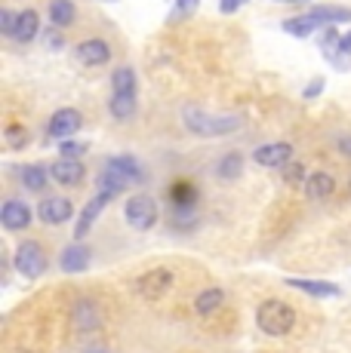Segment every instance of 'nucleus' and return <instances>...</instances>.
I'll return each instance as SVG.
<instances>
[{"label":"nucleus","instance_id":"nucleus-13","mask_svg":"<svg viewBox=\"0 0 351 353\" xmlns=\"http://www.w3.org/2000/svg\"><path fill=\"white\" fill-rule=\"evenodd\" d=\"M74 59H77L80 65H90V68L105 65L108 59H111V46H108L105 40H99V37H90V40H84L80 46H74Z\"/></svg>","mask_w":351,"mask_h":353},{"label":"nucleus","instance_id":"nucleus-27","mask_svg":"<svg viewBox=\"0 0 351 353\" xmlns=\"http://www.w3.org/2000/svg\"><path fill=\"white\" fill-rule=\"evenodd\" d=\"M240 169H244V157L240 154H225V157L219 160V166H216V172H219V179H238Z\"/></svg>","mask_w":351,"mask_h":353},{"label":"nucleus","instance_id":"nucleus-38","mask_svg":"<svg viewBox=\"0 0 351 353\" xmlns=\"http://www.w3.org/2000/svg\"><path fill=\"white\" fill-rule=\"evenodd\" d=\"M278 3H305V0H278Z\"/></svg>","mask_w":351,"mask_h":353},{"label":"nucleus","instance_id":"nucleus-2","mask_svg":"<svg viewBox=\"0 0 351 353\" xmlns=\"http://www.w3.org/2000/svg\"><path fill=\"white\" fill-rule=\"evenodd\" d=\"M256 325H259L265 335L283 338V335H290V329L296 325V310L290 307L287 301L268 298V301H262L259 310H256Z\"/></svg>","mask_w":351,"mask_h":353},{"label":"nucleus","instance_id":"nucleus-3","mask_svg":"<svg viewBox=\"0 0 351 353\" xmlns=\"http://www.w3.org/2000/svg\"><path fill=\"white\" fill-rule=\"evenodd\" d=\"M182 120H185V126L198 135H225V132L240 129L238 114H204V111H194V108H185Z\"/></svg>","mask_w":351,"mask_h":353},{"label":"nucleus","instance_id":"nucleus-36","mask_svg":"<svg viewBox=\"0 0 351 353\" xmlns=\"http://www.w3.org/2000/svg\"><path fill=\"white\" fill-rule=\"evenodd\" d=\"M339 151L345 154V157H351V135H345V139H339Z\"/></svg>","mask_w":351,"mask_h":353},{"label":"nucleus","instance_id":"nucleus-8","mask_svg":"<svg viewBox=\"0 0 351 353\" xmlns=\"http://www.w3.org/2000/svg\"><path fill=\"white\" fill-rule=\"evenodd\" d=\"M80 123H84V117H80L77 108H59L50 117L46 135H50V139H68V135H74L80 129Z\"/></svg>","mask_w":351,"mask_h":353},{"label":"nucleus","instance_id":"nucleus-34","mask_svg":"<svg viewBox=\"0 0 351 353\" xmlns=\"http://www.w3.org/2000/svg\"><path fill=\"white\" fill-rule=\"evenodd\" d=\"M244 3H249V0H219V12H225V16H231V12H238Z\"/></svg>","mask_w":351,"mask_h":353},{"label":"nucleus","instance_id":"nucleus-25","mask_svg":"<svg viewBox=\"0 0 351 353\" xmlns=\"http://www.w3.org/2000/svg\"><path fill=\"white\" fill-rule=\"evenodd\" d=\"M19 179H22V185L28 188V191H44L46 188V169L37 166V163H31V166H25L22 172H19Z\"/></svg>","mask_w":351,"mask_h":353},{"label":"nucleus","instance_id":"nucleus-19","mask_svg":"<svg viewBox=\"0 0 351 353\" xmlns=\"http://www.w3.org/2000/svg\"><path fill=\"white\" fill-rule=\"evenodd\" d=\"M170 203L173 209H198V188L188 181H176L170 185Z\"/></svg>","mask_w":351,"mask_h":353},{"label":"nucleus","instance_id":"nucleus-6","mask_svg":"<svg viewBox=\"0 0 351 353\" xmlns=\"http://www.w3.org/2000/svg\"><path fill=\"white\" fill-rule=\"evenodd\" d=\"M173 283H176L173 270H167V268H151L148 274H142L139 280H136V289H139L142 298H148V301H158V298H164L167 292L173 289Z\"/></svg>","mask_w":351,"mask_h":353},{"label":"nucleus","instance_id":"nucleus-31","mask_svg":"<svg viewBox=\"0 0 351 353\" xmlns=\"http://www.w3.org/2000/svg\"><path fill=\"white\" fill-rule=\"evenodd\" d=\"M62 157H68V160H80L86 154V145H80V141H62Z\"/></svg>","mask_w":351,"mask_h":353},{"label":"nucleus","instance_id":"nucleus-9","mask_svg":"<svg viewBox=\"0 0 351 353\" xmlns=\"http://www.w3.org/2000/svg\"><path fill=\"white\" fill-rule=\"evenodd\" d=\"M37 215L44 225H65V221H71L74 206H71L68 196H46V200L37 206Z\"/></svg>","mask_w":351,"mask_h":353},{"label":"nucleus","instance_id":"nucleus-28","mask_svg":"<svg viewBox=\"0 0 351 353\" xmlns=\"http://www.w3.org/2000/svg\"><path fill=\"white\" fill-rule=\"evenodd\" d=\"M25 141H28V129L19 126V123H10V126H6V145H10L12 151H19Z\"/></svg>","mask_w":351,"mask_h":353},{"label":"nucleus","instance_id":"nucleus-12","mask_svg":"<svg viewBox=\"0 0 351 353\" xmlns=\"http://www.w3.org/2000/svg\"><path fill=\"white\" fill-rule=\"evenodd\" d=\"M111 203V196L108 194H96L90 203L84 206V212H80V219H77V225H74V243H80L86 234H90V228L96 225V219L102 215V209Z\"/></svg>","mask_w":351,"mask_h":353},{"label":"nucleus","instance_id":"nucleus-29","mask_svg":"<svg viewBox=\"0 0 351 353\" xmlns=\"http://www.w3.org/2000/svg\"><path fill=\"white\" fill-rule=\"evenodd\" d=\"M283 181H287V185H299V181H308V179H305V163H287V166H283Z\"/></svg>","mask_w":351,"mask_h":353},{"label":"nucleus","instance_id":"nucleus-10","mask_svg":"<svg viewBox=\"0 0 351 353\" xmlns=\"http://www.w3.org/2000/svg\"><path fill=\"white\" fill-rule=\"evenodd\" d=\"M0 221H3L6 230H25L31 225V206L25 200L10 196V200H3V206H0Z\"/></svg>","mask_w":351,"mask_h":353},{"label":"nucleus","instance_id":"nucleus-7","mask_svg":"<svg viewBox=\"0 0 351 353\" xmlns=\"http://www.w3.org/2000/svg\"><path fill=\"white\" fill-rule=\"evenodd\" d=\"M253 163H259L262 169H283L287 163H293V145H287V141H274V145L256 148Z\"/></svg>","mask_w":351,"mask_h":353},{"label":"nucleus","instance_id":"nucleus-14","mask_svg":"<svg viewBox=\"0 0 351 353\" xmlns=\"http://www.w3.org/2000/svg\"><path fill=\"white\" fill-rule=\"evenodd\" d=\"M283 283H287L290 289L305 292V295H312V298H339L342 295V289L336 286V283H327V280H302V276H287Z\"/></svg>","mask_w":351,"mask_h":353},{"label":"nucleus","instance_id":"nucleus-16","mask_svg":"<svg viewBox=\"0 0 351 353\" xmlns=\"http://www.w3.org/2000/svg\"><path fill=\"white\" fill-rule=\"evenodd\" d=\"M50 175L65 188H74L84 181V163L80 160H68V157H59L56 163L50 166Z\"/></svg>","mask_w":351,"mask_h":353},{"label":"nucleus","instance_id":"nucleus-24","mask_svg":"<svg viewBox=\"0 0 351 353\" xmlns=\"http://www.w3.org/2000/svg\"><path fill=\"white\" fill-rule=\"evenodd\" d=\"M317 28H321V25H317L308 12L305 16H296V19H287V22H283V31L293 34V37H312Z\"/></svg>","mask_w":351,"mask_h":353},{"label":"nucleus","instance_id":"nucleus-37","mask_svg":"<svg viewBox=\"0 0 351 353\" xmlns=\"http://www.w3.org/2000/svg\"><path fill=\"white\" fill-rule=\"evenodd\" d=\"M342 50L351 52V31H348V34H342Z\"/></svg>","mask_w":351,"mask_h":353},{"label":"nucleus","instance_id":"nucleus-22","mask_svg":"<svg viewBox=\"0 0 351 353\" xmlns=\"http://www.w3.org/2000/svg\"><path fill=\"white\" fill-rule=\"evenodd\" d=\"M77 19V10H74L71 0H50V22L56 28H68Z\"/></svg>","mask_w":351,"mask_h":353},{"label":"nucleus","instance_id":"nucleus-23","mask_svg":"<svg viewBox=\"0 0 351 353\" xmlns=\"http://www.w3.org/2000/svg\"><path fill=\"white\" fill-rule=\"evenodd\" d=\"M111 90L114 96H136V71L133 68H117L111 74Z\"/></svg>","mask_w":351,"mask_h":353},{"label":"nucleus","instance_id":"nucleus-18","mask_svg":"<svg viewBox=\"0 0 351 353\" xmlns=\"http://www.w3.org/2000/svg\"><path fill=\"white\" fill-rule=\"evenodd\" d=\"M333 191H336V179L330 172L308 175V181H305V196L308 200H327V196H333Z\"/></svg>","mask_w":351,"mask_h":353},{"label":"nucleus","instance_id":"nucleus-1","mask_svg":"<svg viewBox=\"0 0 351 353\" xmlns=\"http://www.w3.org/2000/svg\"><path fill=\"white\" fill-rule=\"evenodd\" d=\"M139 181H145V172H142L139 160L133 157V154H120V157H111L105 163L102 175H99V194H108L114 200L124 188L139 185Z\"/></svg>","mask_w":351,"mask_h":353},{"label":"nucleus","instance_id":"nucleus-33","mask_svg":"<svg viewBox=\"0 0 351 353\" xmlns=\"http://www.w3.org/2000/svg\"><path fill=\"white\" fill-rule=\"evenodd\" d=\"M323 86H327V80H323V77H314L312 83L305 86V92H302V96H305V99H317V96L323 92Z\"/></svg>","mask_w":351,"mask_h":353},{"label":"nucleus","instance_id":"nucleus-35","mask_svg":"<svg viewBox=\"0 0 351 353\" xmlns=\"http://www.w3.org/2000/svg\"><path fill=\"white\" fill-rule=\"evenodd\" d=\"M46 43H50L53 50H59V46H62V37H59L56 31H46Z\"/></svg>","mask_w":351,"mask_h":353},{"label":"nucleus","instance_id":"nucleus-5","mask_svg":"<svg viewBox=\"0 0 351 353\" xmlns=\"http://www.w3.org/2000/svg\"><path fill=\"white\" fill-rule=\"evenodd\" d=\"M16 270L25 276V280H37L46 270V252L44 246L35 240H25L22 246L16 249Z\"/></svg>","mask_w":351,"mask_h":353},{"label":"nucleus","instance_id":"nucleus-17","mask_svg":"<svg viewBox=\"0 0 351 353\" xmlns=\"http://www.w3.org/2000/svg\"><path fill=\"white\" fill-rule=\"evenodd\" d=\"M308 16L317 25H339V22H351V6H333V3H321L314 10H308Z\"/></svg>","mask_w":351,"mask_h":353},{"label":"nucleus","instance_id":"nucleus-15","mask_svg":"<svg viewBox=\"0 0 351 353\" xmlns=\"http://www.w3.org/2000/svg\"><path fill=\"white\" fill-rule=\"evenodd\" d=\"M71 320H74V329H80V332H93V329H99V325H102V314H99V304H96V301H90V298H80V301L74 304Z\"/></svg>","mask_w":351,"mask_h":353},{"label":"nucleus","instance_id":"nucleus-4","mask_svg":"<svg viewBox=\"0 0 351 353\" xmlns=\"http://www.w3.org/2000/svg\"><path fill=\"white\" fill-rule=\"evenodd\" d=\"M124 215L126 221H130V228L136 230H151L158 225V203H154V196L148 194H133L130 200L124 203Z\"/></svg>","mask_w":351,"mask_h":353},{"label":"nucleus","instance_id":"nucleus-11","mask_svg":"<svg viewBox=\"0 0 351 353\" xmlns=\"http://www.w3.org/2000/svg\"><path fill=\"white\" fill-rule=\"evenodd\" d=\"M93 261V249L84 246V243H71V246L62 249V255H59V268L65 270V274H84L86 268H90Z\"/></svg>","mask_w":351,"mask_h":353},{"label":"nucleus","instance_id":"nucleus-20","mask_svg":"<svg viewBox=\"0 0 351 353\" xmlns=\"http://www.w3.org/2000/svg\"><path fill=\"white\" fill-rule=\"evenodd\" d=\"M37 28H40V16L35 10H22L19 12V25H16V34H12V40L16 43H28V40L37 37Z\"/></svg>","mask_w":351,"mask_h":353},{"label":"nucleus","instance_id":"nucleus-21","mask_svg":"<svg viewBox=\"0 0 351 353\" xmlns=\"http://www.w3.org/2000/svg\"><path fill=\"white\" fill-rule=\"evenodd\" d=\"M225 304V292H222L219 286H210V289H204L198 295V301H194V310H198L200 316H210L216 314V310Z\"/></svg>","mask_w":351,"mask_h":353},{"label":"nucleus","instance_id":"nucleus-32","mask_svg":"<svg viewBox=\"0 0 351 353\" xmlns=\"http://www.w3.org/2000/svg\"><path fill=\"white\" fill-rule=\"evenodd\" d=\"M198 6H200V0H176L173 12H176V16H188V12H194Z\"/></svg>","mask_w":351,"mask_h":353},{"label":"nucleus","instance_id":"nucleus-30","mask_svg":"<svg viewBox=\"0 0 351 353\" xmlns=\"http://www.w3.org/2000/svg\"><path fill=\"white\" fill-rule=\"evenodd\" d=\"M16 25H19V12H12V10H0V31L3 34H16Z\"/></svg>","mask_w":351,"mask_h":353},{"label":"nucleus","instance_id":"nucleus-26","mask_svg":"<svg viewBox=\"0 0 351 353\" xmlns=\"http://www.w3.org/2000/svg\"><path fill=\"white\" fill-rule=\"evenodd\" d=\"M108 108H111V114L117 120H130L136 114V96H111Z\"/></svg>","mask_w":351,"mask_h":353}]
</instances>
